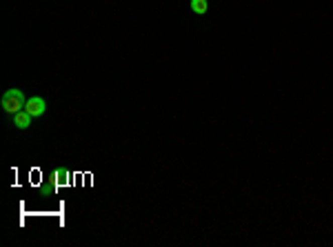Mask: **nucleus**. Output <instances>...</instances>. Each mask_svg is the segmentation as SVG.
<instances>
[{
    "instance_id": "1",
    "label": "nucleus",
    "mask_w": 333,
    "mask_h": 247,
    "mask_svg": "<svg viewBox=\"0 0 333 247\" xmlns=\"http://www.w3.org/2000/svg\"><path fill=\"white\" fill-rule=\"evenodd\" d=\"M25 103H27V98H25V94H23L20 89H9V91H5L3 100H0L3 109L7 111L9 116H14V114H18V111H23V109H25Z\"/></svg>"
},
{
    "instance_id": "5",
    "label": "nucleus",
    "mask_w": 333,
    "mask_h": 247,
    "mask_svg": "<svg viewBox=\"0 0 333 247\" xmlns=\"http://www.w3.org/2000/svg\"><path fill=\"white\" fill-rule=\"evenodd\" d=\"M56 176H58V180H60V182H64V180H67V178H69V171H67V169H64V167H60V169H58V171H56Z\"/></svg>"
},
{
    "instance_id": "2",
    "label": "nucleus",
    "mask_w": 333,
    "mask_h": 247,
    "mask_svg": "<svg viewBox=\"0 0 333 247\" xmlns=\"http://www.w3.org/2000/svg\"><path fill=\"white\" fill-rule=\"evenodd\" d=\"M45 109H47V103H45L42 96H31V98L25 103V111H29L34 118L42 116V114H45Z\"/></svg>"
},
{
    "instance_id": "3",
    "label": "nucleus",
    "mask_w": 333,
    "mask_h": 247,
    "mask_svg": "<svg viewBox=\"0 0 333 247\" xmlns=\"http://www.w3.org/2000/svg\"><path fill=\"white\" fill-rule=\"evenodd\" d=\"M31 120H34V116L29 114V111H18V114H14V125L18 127V130H27V127H31Z\"/></svg>"
},
{
    "instance_id": "4",
    "label": "nucleus",
    "mask_w": 333,
    "mask_h": 247,
    "mask_svg": "<svg viewBox=\"0 0 333 247\" xmlns=\"http://www.w3.org/2000/svg\"><path fill=\"white\" fill-rule=\"evenodd\" d=\"M191 12L202 16L209 12V0H191Z\"/></svg>"
}]
</instances>
